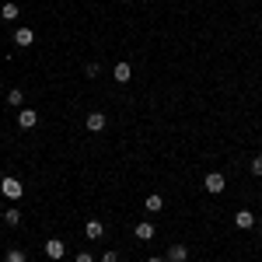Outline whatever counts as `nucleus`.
Masks as SVG:
<instances>
[{
    "label": "nucleus",
    "instance_id": "nucleus-1",
    "mask_svg": "<svg viewBox=\"0 0 262 262\" xmlns=\"http://www.w3.org/2000/svg\"><path fill=\"white\" fill-rule=\"evenodd\" d=\"M0 196H7V200L14 203V200H21V196H25V185H21L14 175H7V179H0Z\"/></svg>",
    "mask_w": 262,
    "mask_h": 262
},
{
    "label": "nucleus",
    "instance_id": "nucleus-2",
    "mask_svg": "<svg viewBox=\"0 0 262 262\" xmlns=\"http://www.w3.org/2000/svg\"><path fill=\"white\" fill-rule=\"evenodd\" d=\"M203 185H206V192H210V196H221L224 189H227V179H224L221 171H210V175H206V182H203Z\"/></svg>",
    "mask_w": 262,
    "mask_h": 262
},
{
    "label": "nucleus",
    "instance_id": "nucleus-3",
    "mask_svg": "<svg viewBox=\"0 0 262 262\" xmlns=\"http://www.w3.org/2000/svg\"><path fill=\"white\" fill-rule=\"evenodd\" d=\"M112 81H116V84H129V81H133V70H129V63H126V60L112 67Z\"/></svg>",
    "mask_w": 262,
    "mask_h": 262
},
{
    "label": "nucleus",
    "instance_id": "nucleus-4",
    "mask_svg": "<svg viewBox=\"0 0 262 262\" xmlns=\"http://www.w3.org/2000/svg\"><path fill=\"white\" fill-rule=\"evenodd\" d=\"M18 126H21V129L39 126V112H35V108H21V112H18Z\"/></svg>",
    "mask_w": 262,
    "mask_h": 262
},
{
    "label": "nucleus",
    "instance_id": "nucleus-5",
    "mask_svg": "<svg viewBox=\"0 0 262 262\" xmlns=\"http://www.w3.org/2000/svg\"><path fill=\"white\" fill-rule=\"evenodd\" d=\"M133 234H137L140 242H150V238L158 234V227H154V221H140V224H137V231H133Z\"/></svg>",
    "mask_w": 262,
    "mask_h": 262
},
{
    "label": "nucleus",
    "instance_id": "nucleus-6",
    "mask_svg": "<svg viewBox=\"0 0 262 262\" xmlns=\"http://www.w3.org/2000/svg\"><path fill=\"white\" fill-rule=\"evenodd\" d=\"M46 255H49V259H63V255H67V245H63L60 238H49V242H46Z\"/></svg>",
    "mask_w": 262,
    "mask_h": 262
},
{
    "label": "nucleus",
    "instance_id": "nucleus-7",
    "mask_svg": "<svg viewBox=\"0 0 262 262\" xmlns=\"http://www.w3.org/2000/svg\"><path fill=\"white\" fill-rule=\"evenodd\" d=\"M234 227H242V231L255 227V213H252V210H238V213H234Z\"/></svg>",
    "mask_w": 262,
    "mask_h": 262
},
{
    "label": "nucleus",
    "instance_id": "nucleus-8",
    "mask_svg": "<svg viewBox=\"0 0 262 262\" xmlns=\"http://www.w3.org/2000/svg\"><path fill=\"white\" fill-rule=\"evenodd\" d=\"M84 234H88L91 242H98V238H105V224L101 221H88L84 224Z\"/></svg>",
    "mask_w": 262,
    "mask_h": 262
},
{
    "label": "nucleus",
    "instance_id": "nucleus-9",
    "mask_svg": "<svg viewBox=\"0 0 262 262\" xmlns=\"http://www.w3.org/2000/svg\"><path fill=\"white\" fill-rule=\"evenodd\" d=\"M143 206H147V213H161L164 210V196L161 192H150V196L143 200Z\"/></svg>",
    "mask_w": 262,
    "mask_h": 262
},
{
    "label": "nucleus",
    "instance_id": "nucleus-10",
    "mask_svg": "<svg viewBox=\"0 0 262 262\" xmlns=\"http://www.w3.org/2000/svg\"><path fill=\"white\" fill-rule=\"evenodd\" d=\"M164 259H168V262H185V259H189V248H185V245H171Z\"/></svg>",
    "mask_w": 262,
    "mask_h": 262
},
{
    "label": "nucleus",
    "instance_id": "nucleus-11",
    "mask_svg": "<svg viewBox=\"0 0 262 262\" xmlns=\"http://www.w3.org/2000/svg\"><path fill=\"white\" fill-rule=\"evenodd\" d=\"M32 42H35V35H32V28H18V32H14V46H21V49H28Z\"/></svg>",
    "mask_w": 262,
    "mask_h": 262
},
{
    "label": "nucleus",
    "instance_id": "nucleus-12",
    "mask_svg": "<svg viewBox=\"0 0 262 262\" xmlns=\"http://www.w3.org/2000/svg\"><path fill=\"white\" fill-rule=\"evenodd\" d=\"M84 122H88V129H91V133H101V129H105V122H108V119H105L101 112H91V116H88Z\"/></svg>",
    "mask_w": 262,
    "mask_h": 262
},
{
    "label": "nucleus",
    "instance_id": "nucleus-13",
    "mask_svg": "<svg viewBox=\"0 0 262 262\" xmlns=\"http://www.w3.org/2000/svg\"><path fill=\"white\" fill-rule=\"evenodd\" d=\"M18 14H21V11H18V4H11V0H7V4L0 7V18H4V21H14Z\"/></svg>",
    "mask_w": 262,
    "mask_h": 262
},
{
    "label": "nucleus",
    "instance_id": "nucleus-14",
    "mask_svg": "<svg viewBox=\"0 0 262 262\" xmlns=\"http://www.w3.org/2000/svg\"><path fill=\"white\" fill-rule=\"evenodd\" d=\"M4 221L11 224V227H18V224H21V210H14V206H11V210H4Z\"/></svg>",
    "mask_w": 262,
    "mask_h": 262
},
{
    "label": "nucleus",
    "instance_id": "nucleus-15",
    "mask_svg": "<svg viewBox=\"0 0 262 262\" xmlns=\"http://www.w3.org/2000/svg\"><path fill=\"white\" fill-rule=\"evenodd\" d=\"M21 101H25V91L21 88H11L7 91V105H21Z\"/></svg>",
    "mask_w": 262,
    "mask_h": 262
},
{
    "label": "nucleus",
    "instance_id": "nucleus-16",
    "mask_svg": "<svg viewBox=\"0 0 262 262\" xmlns=\"http://www.w3.org/2000/svg\"><path fill=\"white\" fill-rule=\"evenodd\" d=\"M7 262H28V255L21 248H7Z\"/></svg>",
    "mask_w": 262,
    "mask_h": 262
},
{
    "label": "nucleus",
    "instance_id": "nucleus-17",
    "mask_svg": "<svg viewBox=\"0 0 262 262\" xmlns=\"http://www.w3.org/2000/svg\"><path fill=\"white\" fill-rule=\"evenodd\" d=\"M98 70H101L98 63H88V67H84V74H88V77H98Z\"/></svg>",
    "mask_w": 262,
    "mask_h": 262
},
{
    "label": "nucleus",
    "instance_id": "nucleus-18",
    "mask_svg": "<svg viewBox=\"0 0 262 262\" xmlns=\"http://www.w3.org/2000/svg\"><path fill=\"white\" fill-rule=\"evenodd\" d=\"M252 175H259V179H262V158H255V161H252Z\"/></svg>",
    "mask_w": 262,
    "mask_h": 262
},
{
    "label": "nucleus",
    "instance_id": "nucleus-19",
    "mask_svg": "<svg viewBox=\"0 0 262 262\" xmlns=\"http://www.w3.org/2000/svg\"><path fill=\"white\" fill-rule=\"evenodd\" d=\"M77 262H95V255L91 252H77Z\"/></svg>",
    "mask_w": 262,
    "mask_h": 262
},
{
    "label": "nucleus",
    "instance_id": "nucleus-20",
    "mask_svg": "<svg viewBox=\"0 0 262 262\" xmlns=\"http://www.w3.org/2000/svg\"><path fill=\"white\" fill-rule=\"evenodd\" d=\"M101 262H119V255H116V252H105V255H101Z\"/></svg>",
    "mask_w": 262,
    "mask_h": 262
},
{
    "label": "nucleus",
    "instance_id": "nucleus-21",
    "mask_svg": "<svg viewBox=\"0 0 262 262\" xmlns=\"http://www.w3.org/2000/svg\"><path fill=\"white\" fill-rule=\"evenodd\" d=\"M147 262H168V259H158V255H150V259H147Z\"/></svg>",
    "mask_w": 262,
    "mask_h": 262
},
{
    "label": "nucleus",
    "instance_id": "nucleus-22",
    "mask_svg": "<svg viewBox=\"0 0 262 262\" xmlns=\"http://www.w3.org/2000/svg\"><path fill=\"white\" fill-rule=\"evenodd\" d=\"M0 217H4V206H0Z\"/></svg>",
    "mask_w": 262,
    "mask_h": 262
},
{
    "label": "nucleus",
    "instance_id": "nucleus-23",
    "mask_svg": "<svg viewBox=\"0 0 262 262\" xmlns=\"http://www.w3.org/2000/svg\"><path fill=\"white\" fill-rule=\"evenodd\" d=\"M259 231H262V227H259Z\"/></svg>",
    "mask_w": 262,
    "mask_h": 262
}]
</instances>
